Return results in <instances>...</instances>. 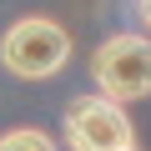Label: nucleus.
<instances>
[{
    "label": "nucleus",
    "instance_id": "nucleus-6",
    "mask_svg": "<svg viewBox=\"0 0 151 151\" xmlns=\"http://www.w3.org/2000/svg\"><path fill=\"white\" fill-rule=\"evenodd\" d=\"M126 151H136V146H126Z\"/></svg>",
    "mask_w": 151,
    "mask_h": 151
},
{
    "label": "nucleus",
    "instance_id": "nucleus-4",
    "mask_svg": "<svg viewBox=\"0 0 151 151\" xmlns=\"http://www.w3.org/2000/svg\"><path fill=\"white\" fill-rule=\"evenodd\" d=\"M0 151H55V141L35 126H20V131H5L0 136Z\"/></svg>",
    "mask_w": 151,
    "mask_h": 151
},
{
    "label": "nucleus",
    "instance_id": "nucleus-3",
    "mask_svg": "<svg viewBox=\"0 0 151 151\" xmlns=\"http://www.w3.org/2000/svg\"><path fill=\"white\" fill-rule=\"evenodd\" d=\"M65 141L70 151H126L131 141V116L111 96H81L65 111Z\"/></svg>",
    "mask_w": 151,
    "mask_h": 151
},
{
    "label": "nucleus",
    "instance_id": "nucleus-5",
    "mask_svg": "<svg viewBox=\"0 0 151 151\" xmlns=\"http://www.w3.org/2000/svg\"><path fill=\"white\" fill-rule=\"evenodd\" d=\"M136 5H141V20L151 25V0H136Z\"/></svg>",
    "mask_w": 151,
    "mask_h": 151
},
{
    "label": "nucleus",
    "instance_id": "nucleus-1",
    "mask_svg": "<svg viewBox=\"0 0 151 151\" xmlns=\"http://www.w3.org/2000/svg\"><path fill=\"white\" fill-rule=\"evenodd\" d=\"M0 60L20 81H45L70 60V35H65V25L45 20V15H25L0 35Z\"/></svg>",
    "mask_w": 151,
    "mask_h": 151
},
{
    "label": "nucleus",
    "instance_id": "nucleus-2",
    "mask_svg": "<svg viewBox=\"0 0 151 151\" xmlns=\"http://www.w3.org/2000/svg\"><path fill=\"white\" fill-rule=\"evenodd\" d=\"M91 81L111 101L151 96V35H111L91 55Z\"/></svg>",
    "mask_w": 151,
    "mask_h": 151
}]
</instances>
